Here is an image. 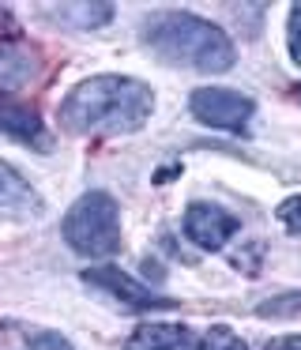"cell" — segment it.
<instances>
[{"instance_id": "1", "label": "cell", "mask_w": 301, "mask_h": 350, "mask_svg": "<svg viewBox=\"0 0 301 350\" xmlns=\"http://www.w3.org/2000/svg\"><path fill=\"white\" fill-rule=\"evenodd\" d=\"M155 109V91L132 76H90L60 98L57 121L75 136L140 132Z\"/></svg>"}, {"instance_id": "2", "label": "cell", "mask_w": 301, "mask_h": 350, "mask_svg": "<svg viewBox=\"0 0 301 350\" xmlns=\"http://www.w3.org/2000/svg\"><path fill=\"white\" fill-rule=\"evenodd\" d=\"M147 42L162 61L181 64V68H196V72H226L237 61L233 42L215 23L188 16V12H162L150 23Z\"/></svg>"}, {"instance_id": "3", "label": "cell", "mask_w": 301, "mask_h": 350, "mask_svg": "<svg viewBox=\"0 0 301 350\" xmlns=\"http://www.w3.org/2000/svg\"><path fill=\"white\" fill-rule=\"evenodd\" d=\"M60 234L79 256H113L120 249V207L109 192H83L60 222Z\"/></svg>"}, {"instance_id": "4", "label": "cell", "mask_w": 301, "mask_h": 350, "mask_svg": "<svg viewBox=\"0 0 301 350\" xmlns=\"http://www.w3.org/2000/svg\"><path fill=\"white\" fill-rule=\"evenodd\" d=\"M188 109H192L196 121L211 124V129L241 132L256 106H252L248 94L230 91V87H200V91H192V98H188Z\"/></svg>"}, {"instance_id": "5", "label": "cell", "mask_w": 301, "mask_h": 350, "mask_svg": "<svg viewBox=\"0 0 301 350\" xmlns=\"http://www.w3.org/2000/svg\"><path fill=\"white\" fill-rule=\"evenodd\" d=\"M237 230H241V222L230 211H222L218 204H192L185 211V234L207 252L222 249Z\"/></svg>"}, {"instance_id": "6", "label": "cell", "mask_w": 301, "mask_h": 350, "mask_svg": "<svg viewBox=\"0 0 301 350\" xmlns=\"http://www.w3.org/2000/svg\"><path fill=\"white\" fill-rule=\"evenodd\" d=\"M83 282H90V286L105 290V294L117 297L120 305H128V309H158V305H170L166 297H158L150 286L135 282L132 275L120 271V267H90V271L83 275Z\"/></svg>"}, {"instance_id": "7", "label": "cell", "mask_w": 301, "mask_h": 350, "mask_svg": "<svg viewBox=\"0 0 301 350\" xmlns=\"http://www.w3.org/2000/svg\"><path fill=\"white\" fill-rule=\"evenodd\" d=\"M0 132H8L12 139H19L27 147H38V151H49L53 147V136L45 132L38 109L19 98H8V94H0Z\"/></svg>"}, {"instance_id": "8", "label": "cell", "mask_w": 301, "mask_h": 350, "mask_svg": "<svg viewBox=\"0 0 301 350\" xmlns=\"http://www.w3.org/2000/svg\"><path fill=\"white\" fill-rule=\"evenodd\" d=\"M125 350H203L200 335L185 324H140Z\"/></svg>"}, {"instance_id": "9", "label": "cell", "mask_w": 301, "mask_h": 350, "mask_svg": "<svg viewBox=\"0 0 301 350\" xmlns=\"http://www.w3.org/2000/svg\"><path fill=\"white\" fill-rule=\"evenodd\" d=\"M38 211H42V200L34 196V189L12 166L0 162V215L4 219H27V215H38Z\"/></svg>"}, {"instance_id": "10", "label": "cell", "mask_w": 301, "mask_h": 350, "mask_svg": "<svg viewBox=\"0 0 301 350\" xmlns=\"http://www.w3.org/2000/svg\"><path fill=\"white\" fill-rule=\"evenodd\" d=\"M30 68H34V57L15 49V46H8V42H0V87L27 83V79L34 76Z\"/></svg>"}, {"instance_id": "11", "label": "cell", "mask_w": 301, "mask_h": 350, "mask_svg": "<svg viewBox=\"0 0 301 350\" xmlns=\"http://www.w3.org/2000/svg\"><path fill=\"white\" fill-rule=\"evenodd\" d=\"M57 16L75 27H102L113 19V4H60Z\"/></svg>"}, {"instance_id": "12", "label": "cell", "mask_w": 301, "mask_h": 350, "mask_svg": "<svg viewBox=\"0 0 301 350\" xmlns=\"http://www.w3.org/2000/svg\"><path fill=\"white\" fill-rule=\"evenodd\" d=\"M0 350H72V342L57 332H27L23 342H0Z\"/></svg>"}, {"instance_id": "13", "label": "cell", "mask_w": 301, "mask_h": 350, "mask_svg": "<svg viewBox=\"0 0 301 350\" xmlns=\"http://www.w3.org/2000/svg\"><path fill=\"white\" fill-rule=\"evenodd\" d=\"M203 350H248V347H245V339H241L233 327L215 324L207 335H203Z\"/></svg>"}, {"instance_id": "14", "label": "cell", "mask_w": 301, "mask_h": 350, "mask_svg": "<svg viewBox=\"0 0 301 350\" xmlns=\"http://www.w3.org/2000/svg\"><path fill=\"white\" fill-rule=\"evenodd\" d=\"M278 222H283L290 234H301V196H290V200H283L278 204Z\"/></svg>"}, {"instance_id": "15", "label": "cell", "mask_w": 301, "mask_h": 350, "mask_svg": "<svg viewBox=\"0 0 301 350\" xmlns=\"http://www.w3.org/2000/svg\"><path fill=\"white\" fill-rule=\"evenodd\" d=\"M290 57L293 64H301V4L290 8Z\"/></svg>"}, {"instance_id": "16", "label": "cell", "mask_w": 301, "mask_h": 350, "mask_svg": "<svg viewBox=\"0 0 301 350\" xmlns=\"http://www.w3.org/2000/svg\"><path fill=\"white\" fill-rule=\"evenodd\" d=\"M15 34H19V27H15L12 12H8V8H0V42H4V38H15Z\"/></svg>"}, {"instance_id": "17", "label": "cell", "mask_w": 301, "mask_h": 350, "mask_svg": "<svg viewBox=\"0 0 301 350\" xmlns=\"http://www.w3.org/2000/svg\"><path fill=\"white\" fill-rule=\"evenodd\" d=\"M263 350H301V335H283V339H271Z\"/></svg>"}, {"instance_id": "18", "label": "cell", "mask_w": 301, "mask_h": 350, "mask_svg": "<svg viewBox=\"0 0 301 350\" xmlns=\"http://www.w3.org/2000/svg\"><path fill=\"white\" fill-rule=\"evenodd\" d=\"M298 94H301V91H298Z\"/></svg>"}]
</instances>
